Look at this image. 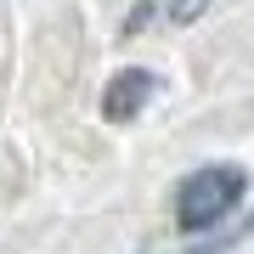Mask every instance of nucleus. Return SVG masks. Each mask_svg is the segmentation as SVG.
<instances>
[{
  "label": "nucleus",
  "mask_w": 254,
  "mask_h": 254,
  "mask_svg": "<svg viewBox=\"0 0 254 254\" xmlns=\"http://www.w3.org/2000/svg\"><path fill=\"white\" fill-rule=\"evenodd\" d=\"M243 187H249V175L232 170V164H203V170H192L187 181H181V198H175V220H181V232L220 226V220L243 203Z\"/></svg>",
  "instance_id": "nucleus-1"
},
{
  "label": "nucleus",
  "mask_w": 254,
  "mask_h": 254,
  "mask_svg": "<svg viewBox=\"0 0 254 254\" xmlns=\"http://www.w3.org/2000/svg\"><path fill=\"white\" fill-rule=\"evenodd\" d=\"M153 91H158V79H153L147 68H119L113 79H108V91H102V113L125 125V119H136V113L147 108Z\"/></svg>",
  "instance_id": "nucleus-2"
},
{
  "label": "nucleus",
  "mask_w": 254,
  "mask_h": 254,
  "mask_svg": "<svg viewBox=\"0 0 254 254\" xmlns=\"http://www.w3.org/2000/svg\"><path fill=\"white\" fill-rule=\"evenodd\" d=\"M203 11H209V0H170V17L175 23H198Z\"/></svg>",
  "instance_id": "nucleus-3"
},
{
  "label": "nucleus",
  "mask_w": 254,
  "mask_h": 254,
  "mask_svg": "<svg viewBox=\"0 0 254 254\" xmlns=\"http://www.w3.org/2000/svg\"><path fill=\"white\" fill-rule=\"evenodd\" d=\"M153 17H158V6H153V0H141V6L130 11V23H125V34H141V28L153 23Z\"/></svg>",
  "instance_id": "nucleus-4"
}]
</instances>
